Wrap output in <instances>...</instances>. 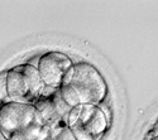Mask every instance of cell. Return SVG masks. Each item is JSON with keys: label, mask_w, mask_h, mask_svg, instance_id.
<instances>
[{"label": "cell", "mask_w": 158, "mask_h": 140, "mask_svg": "<svg viewBox=\"0 0 158 140\" xmlns=\"http://www.w3.org/2000/svg\"><path fill=\"white\" fill-rule=\"evenodd\" d=\"M60 91L72 109L78 105H99L106 97L108 85L90 63H76L66 74Z\"/></svg>", "instance_id": "cell-1"}, {"label": "cell", "mask_w": 158, "mask_h": 140, "mask_svg": "<svg viewBox=\"0 0 158 140\" xmlns=\"http://www.w3.org/2000/svg\"><path fill=\"white\" fill-rule=\"evenodd\" d=\"M44 128L35 105L3 101L0 107V129L6 140H35Z\"/></svg>", "instance_id": "cell-2"}, {"label": "cell", "mask_w": 158, "mask_h": 140, "mask_svg": "<svg viewBox=\"0 0 158 140\" xmlns=\"http://www.w3.org/2000/svg\"><path fill=\"white\" fill-rule=\"evenodd\" d=\"M69 126L77 140H100L108 130L109 118L99 105H78L70 114Z\"/></svg>", "instance_id": "cell-4"}, {"label": "cell", "mask_w": 158, "mask_h": 140, "mask_svg": "<svg viewBox=\"0 0 158 140\" xmlns=\"http://www.w3.org/2000/svg\"><path fill=\"white\" fill-rule=\"evenodd\" d=\"M71 58L62 52H47L38 61V71L47 87L60 88L66 74L72 68Z\"/></svg>", "instance_id": "cell-6"}, {"label": "cell", "mask_w": 158, "mask_h": 140, "mask_svg": "<svg viewBox=\"0 0 158 140\" xmlns=\"http://www.w3.org/2000/svg\"><path fill=\"white\" fill-rule=\"evenodd\" d=\"M35 107L41 112L46 126H57L69 124V118L72 107L66 102L60 88L47 87L37 102Z\"/></svg>", "instance_id": "cell-5"}, {"label": "cell", "mask_w": 158, "mask_h": 140, "mask_svg": "<svg viewBox=\"0 0 158 140\" xmlns=\"http://www.w3.org/2000/svg\"><path fill=\"white\" fill-rule=\"evenodd\" d=\"M51 140H77L70 129L69 124H61L57 126H52Z\"/></svg>", "instance_id": "cell-7"}, {"label": "cell", "mask_w": 158, "mask_h": 140, "mask_svg": "<svg viewBox=\"0 0 158 140\" xmlns=\"http://www.w3.org/2000/svg\"><path fill=\"white\" fill-rule=\"evenodd\" d=\"M9 101L35 105L46 90L38 68L31 63L19 65L6 71Z\"/></svg>", "instance_id": "cell-3"}, {"label": "cell", "mask_w": 158, "mask_h": 140, "mask_svg": "<svg viewBox=\"0 0 158 140\" xmlns=\"http://www.w3.org/2000/svg\"><path fill=\"white\" fill-rule=\"evenodd\" d=\"M149 140H158V134H157V135H154L153 138H151Z\"/></svg>", "instance_id": "cell-9"}, {"label": "cell", "mask_w": 158, "mask_h": 140, "mask_svg": "<svg viewBox=\"0 0 158 140\" xmlns=\"http://www.w3.org/2000/svg\"><path fill=\"white\" fill-rule=\"evenodd\" d=\"M51 135H52V126H46L42 129L41 134L37 136L35 140H51Z\"/></svg>", "instance_id": "cell-8"}]
</instances>
